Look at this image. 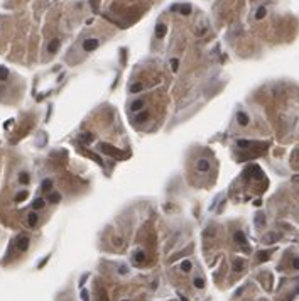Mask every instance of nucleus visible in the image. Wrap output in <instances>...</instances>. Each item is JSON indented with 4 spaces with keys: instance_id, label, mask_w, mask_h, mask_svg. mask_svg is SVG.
Instances as JSON below:
<instances>
[{
    "instance_id": "obj_18",
    "label": "nucleus",
    "mask_w": 299,
    "mask_h": 301,
    "mask_svg": "<svg viewBox=\"0 0 299 301\" xmlns=\"http://www.w3.org/2000/svg\"><path fill=\"white\" fill-rule=\"evenodd\" d=\"M265 14H267L265 7H259V9H257V14H255V19H259V21H260V19L265 17Z\"/></svg>"
},
{
    "instance_id": "obj_25",
    "label": "nucleus",
    "mask_w": 299,
    "mask_h": 301,
    "mask_svg": "<svg viewBox=\"0 0 299 301\" xmlns=\"http://www.w3.org/2000/svg\"><path fill=\"white\" fill-rule=\"evenodd\" d=\"M259 259H260L262 262L267 261V259H269V252H259Z\"/></svg>"
},
{
    "instance_id": "obj_3",
    "label": "nucleus",
    "mask_w": 299,
    "mask_h": 301,
    "mask_svg": "<svg viewBox=\"0 0 299 301\" xmlns=\"http://www.w3.org/2000/svg\"><path fill=\"white\" fill-rule=\"evenodd\" d=\"M196 169H198V171H201V173H206L209 169V161L208 159H198Z\"/></svg>"
},
{
    "instance_id": "obj_17",
    "label": "nucleus",
    "mask_w": 299,
    "mask_h": 301,
    "mask_svg": "<svg viewBox=\"0 0 299 301\" xmlns=\"http://www.w3.org/2000/svg\"><path fill=\"white\" fill-rule=\"evenodd\" d=\"M61 200V195L59 193H54V191H49V201L52 203H58Z\"/></svg>"
},
{
    "instance_id": "obj_29",
    "label": "nucleus",
    "mask_w": 299,
    "mask_h": 301,
    "mask_svg": "<svg viewBox=\"0 0 299 301\" xmlns=\"http://www.w3.org/2000/svg\"><path fill=\"white\" fill-rule=\"evenodd\" d=\"M118 271H120V272H128V267L122 266V267H120V269H118Z\"/></svg>"
},
{
    "instance_id": "obj_10",
    "label": "nucleus",
    "mask_w": 299,
    "mask_h": 301,
    "mask_svg": "<svg viewBox=\"0 0 299 301\" xmlns=\"http://www.w3.org/2000/svg\"><path fill=\"white\" fill-rule=\"evenodd\" d=\"M27 196H29V191H27V189H22V191H19V193L15 195V201L20 203V201H24Z\"/></svg>"
},
{
    "instance_id": "obj_23",
    "label": "nucleus",
    "mask_w": 299,
    "mask_h": 301,
    "mask_svg": "<svg viewBox=\"0 0 299 301\" xmlns=\"http://www.w3.org/2000/svg\"><path fill=\"white\" fill-rule=\"evenodd\" d=\"M237 144H238V147H250L252 146V142L250 141H238Z\"/></svg>"
},
{
    "instance_id": "obj_27",
    "label": "nucleus",
    "mask_w": 299,
    "mask_h": 301,
    "mask_svg": "<svg viewBox=\"0 0 299 301\" xmlns=\"http://www.w3.org/2000/svg\"><path fill=\"white\" fill-rule=\"evenodd\" d=\"M81 299H83V301H90V294H88L85 289L81 291Z\"/></svg>"
},
{
    "instance_id": "obj_26",
    "label": "nucleus",
    "mask_w": 299,
    "mask_h": 301,
    "mask_svg": "<svg viewBox=\"0 0 299 301\" xmlns=\"http://www.w3.org/2000/svg\"><path fill=\"white\" fill-rule=\"evenodd\" d=\"M189 12H191V7H189V5H184V7H181V14H184V15H188Z\"/></svg>"
},
{
    "instance_id": "obj_19",
    "label": "nucleus",
    "mask_w": 299,
    "mask_h": 301,
    "mask_svg": "<svg viewBox=\"0 0 299 301\" xmlns=\"http://www.w3.org/2000/svg\"><path fill=\"white\" fill-rule=\"evenodd\" d=\"M9 78V69L5 66H0V80H7Z\"/></svg>"
},
{
    "instance_id": "obj_12",
    "label": "nucleus",
    "mask_w": 299,
    "mask_h": 301,
    "mask_svg": "<svg viewBox=\"0 0 299 301\" xmlns=\"http://www.w3.org/2000/svg\"><path fill=\"white\" fill-rule=\"evenodd\" d=\"M41 188H42V191L49 193V191L52 189V181H51V179H44V181H42V185H41Z\"/></svg>"
},
{
    "instance_id": "obj_8",
    "label": "nucleus",
    "mask_w": 299,
    "mask_h": 301,
    "mask_svg": "<svg viewBox=\"0 0 299 301\" xmlns=\"http://www.w3.org/2000/svg\"><path fill=\"white\" fill-rule=\"evenodd\" d=\"M58 47H59V41H58V39H54V41H51V43H49V46H47V52L54 54V52L58 51Z\"/></svg>"
},
{
    "instance_id": "obj_7",
    "label": "nucleus",
    "mask_w": 299,
    "mask_h": 301,
    "mask_svg": "<svg viewBox=\"0 0 299 301\" xmlns=\"http://www.w3.org/2000/svg\"><path fill=\"white\" fill-rule=\"evenodd\" d=\"M237 120H238V124L240 125H248V115L247 113H244V112H238L237 113Z\"/></svg>"
},
{
    "instance_id": "obj_6",
    "label": "nucleus",
    "mask_w": 299,
    "mask_h": 301,
    "mask_svg": "<svg viewBox=\"0 0 299 301\" xmlns=\"http://www.w3.org/2000/svg\"><path fill=\"white\" fill-rule=\"evenodd\" d=\"M144 105H145L144 100H135V102H132V105H130V110H132V112H139V110L144 108Z\"/></svg>"
},
{
    "instance_id": "obj_15",
    "label": "nucleus",
    "mask_w": 299,
    "mask_h": 301,
    "mask_svg": "<svg viewBox=\"0 0 299 301\" xmlns=\"http://www.w3.org/2000/svg\"><path fill=\"white\" fill-rule=\"evenodd\" d=\"M19 183H22V185H27V183H29V173L22 171L20 174H19Z\"/></svg>"
},
{
    "instance_id": "obj_11",
    "label": "nucleus",
    "mask_w": 299,
    "mask_h": 301,
    "mask_svg": "<svg viewBox=\"0 0 299 301\" xmlns=\"http://www.w3.org/2000/svg\"><path fill=\"white\" fill-rule=\"evenodd\" d=\"M44 205H46V201H44L42 198H36L34 201H32V208L34 210H41V208H44Z\"/></svg>"
},
{
    "instance_id": "obj_31",
    "label": "nucleus",
    "mask_w": 299,
    "mask_h": 301,
    "mask_svg": "<svg viewBox=\"0 0 299 301\" xmlns=\"http://www.w3.org/2000/svg\"><path fill=\"white\" fill-rule=\"evenodd\" d=\"M294 267H296V269H299V259H294Z\"/></svg>"
},
{
    "instance_id": "obj_30",
    "label": "nucleus",
    "mask_w": 299,
    "mask_h": 301,
    "mask_svg": "<svg viewBox=\"0 0 299 301\" xmlns=\"http://www.w3.org/2000/svg\"><path fill=\"white\" fill-rule=\"evenodd\" d=\"M113 242H115V244L118 245V244H122V239H118V237H115V239H113Z\"/></svg>"
},
{
    "instance_id": "obj_24",
    "label": "nucleus",
    "mask_w": 299,
    "mask_h": 301,
    "mask_svg": "<svg viewBox=\"0 0 299 301\" xmlns=\"http://www.w3.org/2000/svg\"><path fill=\"white\" fill-rule=\"evenodd\" d=\"M171 68H172V71H178V68H179V61L171 59Z\"/></svg>"
},
{
    "instance_id": "obj_2",
    "label": "nucleus",
    "mask_w": 299,
    "mask_h": 301,
    "mask_svg": "<svg viewBox=\"0 0 299 301\" xmlns=\"http://www.w3.org/2000/svg\"><path fill=\"white\" fill-rule=\"evenodd\" d=\"M30 240H29V237H19L17 239V249L20 250V252H24V250H27V247H29Z\"/></svg>"
},
{
    "instance_id": "obj_13",
    "label": "nucleus",
    "mask_w": 299,
    "mask_h": 301,
    "mask_svg": "<svg viewBox=\"0 0 299 301\" xmlns=\"http://www.w3.org/2000/svg\"><path fill=\"white\" fill-rule=\"evenodd\" d=\"M147 119H149V112H140L139 115L135 117V122H137V124H142V122H145Z\"/></svg>"
},
{
    "instance_id": "obj_16",
    "label": "nucleus",
    "mask_w": 299,
    "mask_h": 301,
    "mask_svg": "<svg viewBox=\"0 0 299 301\" xmlns=\"http://www.w3.org/2000/svg\"><path fill=\"white\" fill-rule=\"evenodd\" d=\"M193 284H194V288H198V289L205 288V281L201 279V277H194V279H193Z\"/></svg>"
},
{
    "instance_id": "obj_9",
    "label": "nucleus",
    "mask_w": 299,
    "mask_h": 301,
    "mask_svg": "<svg viewBox=\"0 0 299 301\" xmlns=\"http://www.w3.org/2000/svg\"><path fill=\"white\" fill-rule=\"evenodd\" d=\"M145 261V254L142 252V250H139V252H135L134 254V262L135 264H142Z\"/></svg>"
},
{
    "instance_id": "obj_28",
    "label": "nucleus",
    "mask_w": 299,
    "mask_h": 301,
    "mask_svg": "<svg viewBox=\"0 0 299 301\" xmlns=\"http://www.w3.org/2000/svg\"><path fill=\"white\" fill-rule=\"evenodd\" d=\"M83 141H85V142H90V141H91V134H85V135H83Z\"/></svg>"
},
{
    "instance_id": "obj_21",
    "label": "nucleus",
    "mask_w": 299,
    "mask_h": 301,
    "mask_svg": "<svg viewBox=\"0 0 299 301\" xmlns=\"http://www.w3.org/2000/svg\"><path fill=\"white\" fill-rule=\"evenodd\" d=\"M140 90H142V85H140V83H134V85L130 86V91H132V93H139Z\"/></svg>"
},
{
    "instance_id": "obj_14",
    "label": "nucleus",
    "mask_w": 299,
    "mask_h": 301,
    "mask_svg": "<svg viewBox=\"0 0 299 301\" xmlns=\"http://www.w3.org/2000/svg\"><path fill=\"white\" fill-rule=\"evenodd\" d=\"M191 267H193L191 261H183V262H181V271L183 272H189L191 271Z\"/></svg>"
},
{
    "instance_id": "obj_5",
    "label": "nucleus",
    "mask_w": 299,
    "mask_h": 301,
    "mask_svg": "<svg viewBox=\"0 0 299 301\" xmlns=\"http://www.w3.org/2000/svg\"><path fill=\"white\" fill-rule=\"evenodd\" d=\"M37 222H39L37 213H36V211H30L29 215H27V223H29L30 227H36V225H37Z\"/></svg>"
},
{
    "instance_id": "obj_32",
    "label": "nucleus",
    "mask_w": 299,
    "mask_h": 301,
    "mask_svg": "<svg viewBox=\"0 0 299 301\" xmlns=\"http://www.w3.org/2000/svg\"><path fill=\"white\" fill-rule=\"evenodd\" d=\"M122 301H128V299H122Z\"/></svg>"
},
{
    "instance_id": "obj_22",
    "label": "nucleus",
    "mask_w": 299,
    "mask_h": 301,
    "mask_svg": "<svg viewBox=\"0 0 299 301\" xmlns=\"http://www.w3.org/2000/svg\"><path fill=\"white\" fill-rule=\"evenodd\" d=\"M233 269H235V271H242V269H244V262H242L240 259H238V261H235V264H233Z\"/></svg>"
},
{
    "instance_id": "obj_1",
    "label": "nucleus",
    "mask_w": 299,
    "mask_h": 301,
    "mask_svg": "<svg viewBox=\"0 0 299 301\" xmlns=\"http://www.w3.org/2000/svg\"><path fill=\"white\" fill-rule=\"evenodd\" d=\"M98 44H100L98 39H95V37L86 39L85 43H83V49H85V51H93V49H96V47H98Z\"/></svg>"
},
{
    "instance_id": "obj_4",
    "label": "nucleus",
    "mask_w": 299,
    "mask_h": 301,
    "mask_svg": "<svg viewBox=\"0 0 299 301\" xmlns=\"http://www.w3.org/2000/svg\"><path fill=\"white\" fill-rule=\"evenodd\" d=\"M166 32H167L166 24H157V27H156V36H157L159 39H162L164 36H166Z\"/></svg>"
},
{
    "instance_id": "obj_20",
    "label": "nucleus",
    "mask_w": 299,
    "mask_h": 301,
    "mask_svg": "<svg viewBox=\"0 0 299 301\" xmlns=\"http://www.w3.org/2000/svg\"><path fill=\"white\" fill-rule=\"evenodd\" d=\"M235 240L237 242H238V244H247V242H245V235H244V233H242V232H237L235 233Z\"/></svg>"
}]
</instances>
